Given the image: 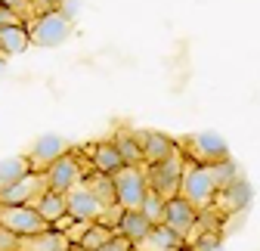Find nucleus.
<instances>
[{"label": "nucleus", "instance_id": "3", "mask_svg": "<svg viewBox=\"0 0 260 251\" xmlns=\"http://www.w3.org/2000/svg\"><path fill=\"white\" fill-rule=\"evenodd\" d=\"M183 168H186V155H183V152L171 155V159L158 162V165H143L146 180H149V190H152V193H158L165 202H168V199H174V196H180Z\"/></svg>", "mask_w": 260, "mask_h": 251}, {"label": "nucleus", "instance_id": "6", "mask_svg": "<svg viewBox=\"0 0 260 251\" xmlns=\"http://www.w3.org/2000/svg\"><path fill=\"white\" fill-rule=\"evenodd\" d=\"M112 180H115V193H118V205L121 208H140L146 202L149 180H146V171L143 168L124 165L121 171L112 174Z\"/></svg>", "mask_w": 260, "mask_h": 251}, {"label": "nucleus", "instance_id": "11", "mask_svg": "<svg viewBox=\"0 0 260 251\" xmlns=\"http://www.w3.org/2000/svg\"><path fill=\"white\" fill-rule=\"evenodd\" d=\"M65 202H69V214L75 217V221H84V224H93V221H100L106 205L96 199L84 183H78L75 190L65 193Z\"/></svg>", "mask_w": 260, "mask_h": 251}, {"label": "nucleus", "instance_id": "7", "mask_svg": "<svg viewBox=\"0 0 260 251\" xmlns=\"http://www.w3.org/2000/svg\"><path fill=\"white\" fill-rule=\"evenodd\" d=\"M0 227H7L10 233H16L22 239L50 230V224L31 205H0Z\"/></svg>", "mask_w": 260, "mask_h": 251}, {"label": "nucleus", "instance_id": "30", "mask_svg": "<svg viewBox=\"0 0 260 251\" xmlns=\"http://www.w3.org/2000/svg\"><path fill=\"white\" fill-rule=\"evenodd\" d=\"M59 13L69 19V22H75V19H78V13H81V0H62Z\"/></svg>", "mask_w": 260, "mask_h": 251}, {"label": "nucleus", "instance_id": "15", "mask_svg": "<svg viewBox=\"0 0 260 251\" xmlns=\"http://www.w3.org/2000/svg\"><path fill=\"white\" fill-rule=\"evenodd\" d=\"M152 221L143 214V208H124V214H121V224H118V230L115 233H121L124 239H130L134 245H143L146 242V236L152 233Z\"/></svg>", "mask_w": 260, "mask_h": 251}, {"label": "nucleus", "instance_id": "25", "mask_svg": "<svg viewBox=\"0 0 260 251\" xmlns=\"http://www.w3.org/2000/svg\"><path fill=\"white\" fill-rule=\"evenodd\" d=\"M165 205H168L165 199H161L158 193H152V190H149V193H146V202H143L140 208H143V214L149 217L152 224H161V221H165Z\"/></svg>", "mask_w": 260, "mask_h": 251}, {"label": "nucleus", "instance_id": "19", "mask_svg": "<svg viewBox=\"0 0 260 251\" xmlns=\"http://www.w3.org/2000/svg\"><path fill=\"white\" fill-rule=\"evenodd\" d=\"M143 245H146V248H152V251H186V245H189V242H186L180 233H174L168 224H155Z\"/></svg>", "mask_w": 260, "mask_h": 251}, {"label": "nucleus", "instance_id": "23", "mask_svg": "<svg viewBox=\"0 0 260 251\" xmlns=\"http://www.w3.org/2000/svg\"><path fill=\"white\" fill-rule=\"evenodd\" d=\"M112 236H115V230H112V227H103L100 221H93V224H87V230H84V236H81L78 242H81L84 248H90V251H100Z\"/></svg>", "mask_w": 260, "mask_h": 251}, {"label": "nucleus", "instance_id": "29", "mask_svg": "<svg viewBox=\"0 0 260 251\" xmlns=\"http://www.w3.org/2000/svg\"><path fill=\"white\" fill-rule=\"evenodd\" d=\"M22 248V236L10 233L7 227H0V251H19Z\"/></svg>", "mask_w": 260, "mask_h": 251}, {"label": "nucleus", "instance_id": "12", "mask_svg": "<svg viewBox=\"0 0 260 251\" xmlns=\"http://www.w3.org/2000/svg\"><path fill=\"white\" fill-rule=\"evenodd\" d=\"M137 140L143 146V155H146V165H158V162H165L171 159V155L183 152L180 143L168 134H161V131H137Z\"/></svg>", "mask_w": 260, "mask_h": 251}, {"label": "nucleus", "instance_id": "5", "mask_svg": "<svg viewBox=\"0 0 260 251\" xmlns=\"http://www.w3.org/2000/svg\"><path fill=\"white\" fill-rule=\"evenodd\" d=\"M44 177H47V190L65 196L69 190H75L78 183H84L87 171H84V165H81V155H78V152H65L62 159H56V162L44 171Z\"/></svg>", "mask_w": 260, "mask_h": 251}, {"label": "nucleus", "instance_id": "22", "mask_svg": "<svg viewBox=\"0 0 260 251\" xmlns=\"http://www.w3.org/2000/svg\"><path fill=\"white\" fill-rule=\"evenodd\" d=\"M25 174H31L28 155H7V159H0V186H10V183L22 180Z\"/></svg>", "mask_w": 260, "mask_h": 251}, {"label": "nucleus", "instance_id": "34", "mask_svg": "<svg viewBox=\"0 0 260 251\" xmlns=\"http://www.w3.org/2000/svg\"><path fill=\"white\" fill-rule=\"evenodd\" d=\"M0 7H4V0H0Z\"/></svg>", "mask_w": 260, "mask_h": 251}, {"label": "nucleus", "instance_id": "31", "mask_svg": "<svg viewBox=\"0 0 260 251\" xmlns=\"http://www.w3.org/2000/svg\"><path fill=\"white\" fill-rule=\"evenodd\" d=\"M19 22H22V19H19V16H16L13 10L0 7V28H7V25H19ZM25 25H28V22H25Z\"/></svg>", "mask_w": 260, "mask_h": 251}, {"label": "nucleus", "instance_id": "26", "mask_svg": "<svg viewBox=\"0 0 260 251\" xmlns=\"http://www.w3.org/2000/svg\"><path fill=\"white\" fill-rule=\"evenodd\" d=\"M192 251H223L220 233H199L192 239Z\"/></svg>", "mask_w": 260, "mask_h": 251}, {"label": "nucleus", "instance_id": "17", "mask_svg": "<svg viewBox=\"0 0 260 251\" xmlns=\"http://www.w3.org/2000/svg\"><path fill=\"white\" fill-rule=\"evenodd\" d=\"M31 208H35L44 221L53 227V224H59L65 214H69V202H65V196L62 193H53V190H44L35 202H31Z\"/></svg>", "mask_w": 260, "mask_h": 251}, {"label": "nucleus", "instance_id": "32", "mask_svg": "<svg viewBox=\"0 0 260 251\" xmlns=\"http://www.w3.org/2000/svg\"><path fill=\"white\" fill-rule=\"evenodd\" d=\"M62 7V0H41L38 4V13H47V10H59Z\"/></svg>", "mask_w": 260, "mask_h": 251}, {"label": "nucleus", "instance_id": "14", "mask_svg": "<svg viewBox=\"0 0 260 251\" xmlns=\"http://www.w3.org/2000/svg\"><path fill=\"white\" fill-rule=\"evenodd\" d=\"M251 196H254V190H251V183L245 180V177H239V180H233L226 190H220L217 193V202H214V208L226 217V214H239V211H245L248 205H251Z\"/></svg>", "mask_w": 260, "mask_h": 251}, {"label": "nucleus", "instance_id": "33", "mask_svg": "<svg viewBox=\"0 0 260 251\" xmlns=\"http://www.w3.org/2000/svg\"><path fill=\"white\" fill-rule=\"evenodd\" d=\"M65 251H90V248H84L81 242H69V245H65Z\"/></svg>", "mask_w": 260, "mask_h": 251}, {"label": "nucleus", "instance_id": "13", "mask_svg": "<svg viewBox=\"0 0 260 251\" xmlns=\"http://www.w3.org/2000/svg\"><path fill=\"white\" fill-rule=\"evenodd\" d=\"M84 159L90 162V171H103V174H115L124 168V159H121V152L112 140H100V143H90L84 152Z\"/></svg>", "mask_w": 260, "mask_h": 251}, {"label": "nucleus", "instance_id": "16", "mask_svg": "<svg viewBox=\"0 0 260 251\" xmlns=\"http://www.w3.org/2000/svg\"><path fill=\"white\" fill-rule=\"evenodd\" d=\"M112 143L118 146L124 165H130V168H143V165H146V155H143V146H140V140H137V131L118 128L115 137H112Z\"/></svg>", "mask_w": 260, "mask_h": 251}, {"label": "nucleus", "instance_id": "18", "mask_svg": "<svg viewBox=\"0 0 260 251\" xmlns=\"http://www.w3.org/2000/svg\"><path fill=\"white\" fill-rule=\"evenodd\" d=\"M31 47V35H28V25L19 22V25H7L0 28V56H19Z\"/></svg>", "mask_w": 260, "mask_h": 251}, {"label": "nucleus", "instance_id": "27", "mask_svg": "<svg viewBox=\"0 0 260 251\" xmlns=\"http://www.w3.org/2000/svg\"><path fill=\"white\" fill-rule=\"evenodd\" d=\"M4 7L13 10L22 22H31V19L38 16V10H35V4H31V0H4Z\"/></svg>", "mask_w": 260, "mask_h": 251}, {"label": "nucleus", "instance_id": "21", "mask_svg": "<svg viewBox=\"0 0 260 251\" xmlns=\"http://www.w3.org/2000/svg\"><path fill=\"white\" fill-rule=\"evenodd\" d=\"M65 245H69V239H65L59 230L50 227V230H44L38 236H25L19 251H65Z\"/></svg>", "mask_w": 260, "mask_h": 251}, {"label": "nucleus", "instance_id": "20", "mask_svg": "<svg viewBox=\"0 0 260 251\" xmlns=\"http://www.w3.org/2000/svg\"><path fill=\"white\" fill-rule=\"evenodd\" d=\"M84 186L100 199L106 208H112V205H118V193H115V180H112V174H103V171H87V177H84Z\"/></svg>", "mask_w": 260, "mask_h": 251}, {"label": "nucleus", "instance_id": "9", "mask_svg": "<svg viewBox=\"0 0 260 251\" xmlns=\"http://www.w3.org/2000/svg\"><path fill=\"white\" fill-rule=\"evenodd\" d=\"M65 152H72L65 137H59V134H44V137H38L35 143H31V149H28L31 171H41V174H44L56 159H62Z\"/></svg>", "mask_w": 260, "mask_h": 251}, {"label": "nucleus", "instance_id": "1", "mask_svg": "<svg viewBox=\"0 0 260 251\" xmlns=\"http://www.w3.org/2000/svg\"><path fill=\"white\" fill-rule=\"evenodd\" d=\"M217 180H214V171L211 165H199V162H186L183 168V180H180V196L186 202H192L199 211L205 208H214L217 202Z\"/></svg>", "mask_w": 260, "mask_h": 251}, {"label": "nucleus", "instance_id": "10", "mask_svg": "<svg viewBox=\"0 0 260 251\" xmlns=\"http://www.w3.org/2000/svg\"><path fill=\"white\" fill-rule=\"evenodd\" d=\"M161 224H168L174 233H180L189 242L192 233H195V224H199V208H195L192 202H186L183 196H174L165 205V221H161Z\"/></svg>", "mask_w": 260, "mask_h": 251}, {"label": "nucleus", "instance_id": "28", "mask_svg": "<svg viewBox=\"0 0 260 251\" xmlns=\"http://www.w3.org/2000/svg\"><path fill=\"white\" fill-rule=\"evenodd\" d=\"M137 248H140V245H134L130 239H124L121 233H115V236H112V239L100 248V251H137Z\"/></svg>", "mask_w": 260, "mask_h": 251}, {"label": "nucleus", "instance_id": "4", "mask_svg": "<svg viewBox=\"0 0 260 251\" xmlns=\"http://www.w3.org/2000/svg\"><path fill=\"white\" fill-rule=\"evenodd\" d=\"M186 162H199V165H217L223 159H230V143L220 134H192L180 143Z\"/></svg>", "mask_w": 260, "mask_h": 251}, {"label": "nucleus", "instance_id": "2", "mask_svg": "<svg viewBox=\"0 0 260 251\" xmlns=\"http://www.w3.org/2000/svg\"><path fill=\"white\" fill-rule=\"evenodd\" d=\"M28 35H31V44L35 47L53 50V47H62L72 38V22L59 10H47V13H38L28 22Z\"/></svg>", "mask_w": 260, "mask_h": 251}, {"label": "nucleus", "instance_id": "24", "mask_svg": "<svg viewBox=\"0 0 260 251\" xmlns=\"http://www.w3.org/2000/svg\"><path fill=\"white\" fill-rule=\"evenodd\" d=\"M211 171H214V180H217V190H226L233 180L242 177L239 174V165L233 162V155H230V159H223V162H217V165H211Z\"/></svg>", "mask_w": 260, "mask_h": 251}, {"label": "nucleus", "instance_id": "8", "mask_svg": "<svg viewBox=\"0 0 260 251\" xmlns=\"http://www.w3.org/2000/svg\"><path fill=\"white\" fill-rule=\"evenodd\" d=\"M44 190H47V177L41 171H31L10 186H0V205H31Z\"/></svg>", "mask_w": 260, "mask_h": 251}]
</instances>
